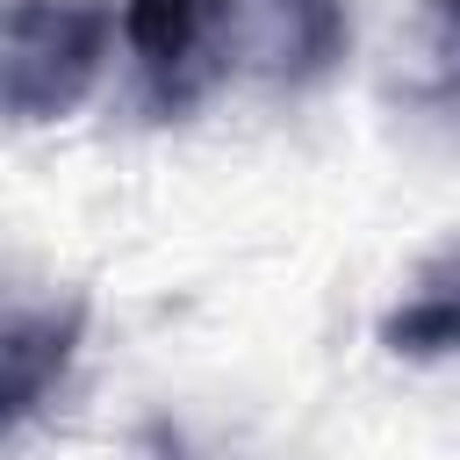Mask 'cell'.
Masks as SVG:
<instances>
[{
    "mask_svg": "<svg viewBox=\"0 0 460 460\" xmlns=\"http://www.w3.org/2000/svg\"><path fill=\"white\" fill-rule=\"evenodd\" d=\"M151 460H201L180 431H165V424H151Z\"/></svg>",
    "mask_w": 460,
    "mask_h": 460,
    "instance_id": "obj_6",
    "label": "cell"
},
{
    "mask_svg": "<svg viewBox=\"0 0 460 460\" xmlns=\"http://www.w3.org/2000/svg\"><path fill=\"white\" fill-rule=\"evenodd\" d=\"M79 338H86L79 295H0V438L50 402V388L72 374Z\"/></svg>",
    "mask_w": 460,
    "mask_h": 460,
    "instance_id": "obj_3",
    "label": "cell"
},
{
    "mask_svg": "<svg viewBox=\"0 0 460 460\" xmlns=\"http://www.w3.org/2000/svg\"><path fill=\"white\" fill-rule=\"evenodd\" d=\"M381 345L388 352H410V359H431V352H460V266L424 280L388 323H381Z\"/></svg>",
    "mask_w": 460,
    "mask_h": 460,
    "instance_id": "obj_4",
    "label": "cell"
},
{
    "mask_svg": "<svg viewBox=\"0 0 460 460\" xmlns=\"http://www.w3.org/2000/svg\"><path fill=\"white\" fill-rule=\"evenodd\" d=\"M115 43L108 0H0V115L7 122H65Z\"/></svg>",
    "mask_w": 460,
    "mask_h": 460,
    "instance_id": "obj_2",
    "label": "cell"
},
{
    "mask_svg": "<svg viewBox=\"0 0 460 460\" xmlns=\"http://www.w3.org/2000/svg\"><path fill=\"white\" fill-rule=\"evenodd\" d=\"M122 36L158 115H187L244 43L273 79H309L345 50L338 0H122Z\"/></svg>",
    "mask_w": 460,
    "mask_h": 460,
    "instance_id": "obj_1",
    "label": "cell"
},
{
    "mask_svg": "<svg viewBox=\"0 0 460 460\" xmlns=\"http://www.w3.org/2000/svg\"><path fill=\"white\" fill-rule=\"evenodd\" d=\"M424 50L446 93H460V0H424Z\"/></svg>",
    "mask_w": 460,
    "mask_h": 460,
    "instance_id": "obj_5",
    "label": "cell"
}]
</instances>
